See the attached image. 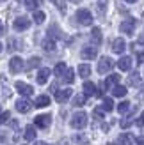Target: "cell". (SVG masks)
I'll return each mask as SVG.
<instances>
[{
	"label": "cell",
	"instance_id": "1",
	"mask_svg": "<svg viewBox=\"0 0 144 145\" xmlns=\"http://www.w3.org/2000/svg\"><path fill=\"white\" fill-rule=\"evenodd\" d=\"M85 126H87V115L84 112H78L71 117V127L73 129H84Z\"/></svg>",
	"mask_w": 144,
	"mask_h": 145
},
{
	"label": "cell",
	"instance_id": "2",
	"mask_svg": "<svg viewBox=\"0 0 144 145\" xmlns=\"http://www.w3.org/2000/svg\"><path fill=\"white\" fill-rule=\"evenodd\" d=\"M77 20L80 25H92V14L87 11V9H78L77 11Z\"/></svg>",
	"mask_w": 144,
	"mask_h": 145
},
{
	"label": "cell",
	"instance_id": "3",
	"mask_svg": "<svg viewBox=\"0 0 144 145\" xmlns=\"http://www.w3.org/2000/svg\"><path fill=\"white\" fill-rule=\"evenodd\" d=\"M112 67H114V60L110 59V57H102V59H100V62H98V72L100 74L109 72Z\"/></svg>",
	"mask_w": 144,
	"mask_h": 145
},
{
	"label": "cell",
	"instance_id": "4",
	"mask_svg": "<svg viewBox=\"0 0 144 145\" xmlns=\"http://www.w3.org/2000/svg\"><path fill=\"white\" fill-rule=\"evenodd\" d=\"M36 122V127H39V129H46L50 124H52V117H50L48 113H43V115H38V117L34 119Z\"/></svg>",
	"mask_w": 144,
	"mask_h": 145
},
{
	"label": "cell",
	"instance_id": "5",
	"mask_svg": "<svg viewBox=\"0 0 144 145\" xmlns=\"http://www.w3.org/2000/svg\"><path fill=\"white\" fill-rule=\"evenodd\" d=\"M135 25H137V21L135 20H125L123 23H121V27H119V30L123 32V34H128V35H132L133 34V30H135Z\"/></svg>",
	"mask_w": 144,
	"mask_h": 145
},
{
	"label": "cell",
	"instance_id": "6",
	"mask_svg": "<svg viewBox=\"0 0 144 145\" xmlns=\"http://www.w3.org/2000/svg\"><path fill=\"white\" fill-rule=\"evenodd\" d=\"M23 60L20 59V57H13V59L9 60V71L13 72V74H16V72H20L21 69H23Z\"/></svg>",
	"mask_w": 144,
	"mask_h": 145
},
{
	"label": "cell",
	"instance_id": "7",
	"mask_svg": "<svg viewBox=\"0 0 144 145\" xmlns=\"http://www.w3.org/2000/svg\"><path fill=\"white\" fill-rule=\"evenodd\" d=\"M14 30H18V32H21V30H27L28 27H30V20L28 18H25V16H20V18H16L14 20Z\"/></svg>",
	"mask_w": 144,
	"mask_h": 145
},
{
	"label": "cell",
	"instance_id": "8",
	"mask_svg": "<svg viewBox=\"0 0 144 145\" xmlns=\"http://www.w3.org/2000/svg\"><path fill=\"white\" fill-rule=\"evenodd\" d=\"M96 55H98V50L94 46H85L80 52V57L84 60H92V59H96Z\"/></svg>",
	"mask_w": 144,
	"mask_h": 145
},
{
	"label": "cell",
	"instance_id": "9",
	"mask_svg": "<svg viewBox=\"0 0 144 145\" xmlns=\"http://www.w3.org/2000/svg\"><path fill=\"white\" fill-rule=\"evenodd\" d=\"M14 87H16V90H18L23 97L32 96V92H34L32 87H30V85H27V83H23V82H16V83H14Z\"/></svg>",
	"mask_w": 144,
	"mask_h": 145
},
{
	"label": "cell",
	"instance_id": "10",
	"mask_svg": "<svg viewBox=\"0 0 144 145\" xmlns=\"http://www.w3.org/2000/svg\"><path fill=\"white\" fill-rule=\"evenodd\" d=\"M71 94H73V90H71V89H61V90L55 92V101L62 105V103H66V101L71 97Z\"/></svg>",
	"mask_w": 144,
	"mask_h": 145
},
{
	"label": "cell",
	"instance_id": "11",
	"mask_svg": "<svg viewBox=\"0 0 144 145\" xmlns=\"http://www.w3.org/2000/svg\"><path fill=\"white\" fill-rule=\"evenodd\" d=\"M30 108H32V103L28 99L23 97V99H18L16 101V110L20 113H28V112H30Z\"/></svg>",
	"mask_w": 144,
	"mask_h": 145
},
{
	"label": "cell",
	"instance_id": "12",
	"mask_svg": "<svg viewBox=\"0 0 144 145\" xmlns=\"http://www.w3.org/2000/svg\"><path fill=\"white\" fill-rule=\"evenodd\" d=\"M126 50V42H125V39L123 37H118V39H114V42H112V52L114 53H118V55H121Z\"/></svg>",
	"mask_w": 144,
	"mask_h": 145
},
{
	"label": "cell",
	"instance_id": "13",
	"mask_svg": "<svg viewBox=\"0 0 144 145\" xmlns=\"http://www.w3.org/2000/svg\"><path fill=\"white\" fill-rule=\"evenodd\" d=\"M98 90H96V85L92 83V82H85L84 83V96L85 97H89V96H96Z\"/></svg>",
	"mask_w": 144,
	"mask_h": 145
},
{
	"label": "cell",
	"instance_id": "14",
	"mask_svg": "<svg viewBox=\"0 0 144 145\" xmlns=\"http://www.w3.org/2000/svg\"><path fill=\"white\" fill-rule=\"evenodd\" d=\"M118 67L121 71H130L132 69V59L130 57H121V59L118 60Z\"/></svg>",
	"mask_w": 144,
	"mask_h": 145
},
{
	"label": "cell",
	"instance_id": "15",
	"mask_svg": "<svg viewBox=\"0 0 144 145\" xmlns=\"http://www.w3.org/2000/svg\"><path fill=\"white\" fill-rule=\"evenodd\" d=\"M48 78H50V69H48V67L39 69V72H38V83H39V85H45V83L48 82Z\"/></svg>",
	"mask_w": 144,
	"mask_h": 145
},
{
	"label": "cell",
	"instance_id": "16",
	"mask_svg": "<svg viewBox=\"0 0 144 145\" xmlns=\"http://www.w3.org/2000/svg\"><path fill=\"white\" fill-rule=\"evenodd\" d=\"M119 80H121V78H119V74H110L109 78L105 80L103 87H105V89H110L112 85H118V83H119Z\"/></svg>",
	"mask_w": 144,
	"mask_h": 145
},
{
	"label": "cell",
	"instance_id": "17",
	"mask_svg": "<svg viewBox=\"0 0 144 145\" xmlns=\"http://www.w3.org/2000/svg\"><path fill=\"white\" fill-rule=\"evenodd\" d=\"M91 39L94 41V44H96V46H98V44H102V30H100L98 27L92 28V32H91Z\"/></svg>",
	"mask_w": 144,
	"mask_h": 145
},
{
	"label": "cell",
	"instance_id": "18",
	"mask_svg": "<svg viewBox=\"0 0 144 145\" xmlns=\"http://www.w3.org/2000/svg\"><path fill=\"white\" fill-rule=\"evenodd\" d=\"M112 96H116V97H125L126 96V87L125 85H116L112 89Z\"/></svg>",
	"mask_w": 144,
	"mask_h": 145
},
{
	"label": "cell",
	"instance_id": "19",
	"mask_svg": "<svg viewBox=\"0 0 144 145\" xmlns=\"http://www.w3.org/2000/svg\"><path fill=\"white\" fill-rule=\"evenodd\" d=\"M34 105H36V108H43V106H48V105H50V97H48V96H39V97H36Z\"/></svg>",
	"mask_w": 144,
	"mask_h": 145
},
{
	"label": "cell",
	"instance_id": "20",
	"mask_svg": "<svg viewBox=\"0 0 144 145\" xmlns=\"http://www.w3.org/2000/svg\"><path fill=\"white\" fill-rule=\"evenodd\" d=\"M34 138H36V126L30 124V126L25 127V140L27 142H32Z\"/></svg>",
	"mask_w": 144,
	"mask_h": 145
},
{
	"label": "cell",
	"instance_id": "21",
	"mask_svg": "<svg viewBox=\"0 0 144 145\" xmlns=\"http://www.w3.org/2000/svg\"><path fill=\"white\" fill-rule=\"evenodd\" d=\"M43 50L45 52H55V41L52 37H46L43 41Z\"/></svg>",
	"mask_w": 144,
	"mask_h": 145
},
{
	"label": "cell",
	"instance_id": "22",
	"mask_svg": "<svg viewBox=\"0 0 144 145\" xmlns=\"http://www.w3.org/2000/svg\"><path fill=\"white\" fill-rule=\"evenodd\" d=\"M41 4H43V0H25V7L30 11H36L38 7H41Z\"/></svg>",
	"mask_w": 144,
	"mask_h": 145
},
{
	"label": "cell",
	"instance_id": "23",
	"mask_svg": "<svg viewBox=\"0 0 144 145\" xmlns=\"http://www.w3.org/2000/svg\"><path fill=\"white\" fill-rule=\"evenodd\" d=\"M89 74H91V67L87 66V64H80V66H78V76L87 78Z\"/></svg>",
	"mask_w": 144,
	"mask_h": 145
},
{
	"label": "cell",
	"instance_id": "24",
	"mask_svg": "<svg viewBox=\"0 0 144 145\" xmlns=\"http://www.w3.org/2000/svg\"><path fill=\"white\" fill-rule=\"evenodd\" d=\"M66 71H68L66 64H64V62H59V64L55 66V69H54V74H55V76H64V72H66Z\"/></svg>",
	"mask_w": 144,
	"mask_h": 145
},
{
	"label": "cell",
	"instance_id": "25",
	"mask_svg": "<svg viewBox=\"0 0 144 145\" xmlns=\"http://www.w3.org/2000/svg\"><path fill=\"white\" fill-rule=\"evenodd\" d=\"M132 142H133V138H132V135H128V133L121 135V136H119V140H118L119 145H132Z\"/></svg>",
	"mask_w": 144,
	"mask_h": 145
},
{
	"label": "cell",
	"instance_id": "26",
	"mask_svg": "<svg viewBox=\"0 0 144 145\" xmlns=\"http://www.w3.org/2000/svg\"><path fill=\"white\" fill-rule=\"evenodd\" d=\"M128 83L133 85V87H139V85H141V76H139V72H132L130 78H128Z\"/></svg>",
	"mask_w": 144,
	"mask_h": 145
},
{
	"label": "cell",
	"instance_id": "27",
	"mask_svg": "<svg viewBox=\"0 0 144 145\" xmlns=\"http://www.w3.org/2000/svg\"><path fill=\"white\" fill-rule=\"evenodd\" d=\"M48 35H50V37H62V34H61V30H59V27H57V25H52V27H50L48 28Z\"/></svg>",
	"mask_w": 144,
	"mask_h": 145
},
{
	"label": "cell",
	"instance_id": "28",
	"mask_svg": "<svg viewBox=\"0 0 144 145\" xmlns=\"http://www.w3.org/2000/svg\"><path fill=\"white\" fill-rule=\"evenodd\" d=\"M102 108H103L105 112H112V110H114V101H112L110 97H105V99H103Z\"/></svg>",
	"mask_w": 144,
	"mask_h": 145
},
{
	"label": "cell",
	"instance_id": "29",
	"mask_svg": "<svg viewBox=\"0 0 144 145\" xmlns=\"http://www.w3.org/2000/svg\"><path fill=\"white\" fill-rule=\"evenodd\" d=\"M64 82H66V83H73L75 82V71L73 69L68 67V71L64 72Z\"/></svg>",
	"mask_w": 144,
	"mask_h": 145
},
{
	"label": "cell",
	"instance_id": "30",
	"mask_svg": "<svg viewBox=\"0 0 144 145\" xmlns=\"http://www.w3.org/2000/svg\"><path fill=\"white\" fill-rule=\"evenodd\" d=\"M45 12H43V11H34V21H36V23H38V25H41L43 23V21H45Z\"/></svg>",
	"mask_w": 144,
	"mask_h": 145
},
{
	"label": "cell",
	"instance_id": "31",
	"mask_svg": "<svg viewBox=\"0 0 144 145\" xmlns=\"http://www.w3.org/2000/svg\"><path fill=\"white\" fill-rule=\"evenodd\" d=\"M128 110H130V103H128V101H121L118 105V112L119 113H126Z\"/></svg>",
	"mask_w": 144,
	"mask_h": 145
},
{
	"label": "cell",
	"instance_id": "32",
	"mask_svg": "<svg viewBox=\"0 0 144 145\" xmlns=\"http://www.w3.org/2000/svg\"><path fill=\"white\" fill-rule=\"evenodd\" d=\"M84 103H85V96H75V97H73V106H75V108L84 106Z\"/></svg>",
	"mask_w": 144,
	"mask_h": 145
},
{
	"label": "cell",
	"instance_id": "33",
	"mask_svg": "<svg viewBox=\"0 0 144 145\" xmlns=\"http://www.w3.org/2000/svg\"><path fill=\"white\" fill-rule=\"evenodd\" d=\"M107 4H109V0H98V12L102 14H105V9H107Z\"/></svg>",
	"mask_w": 144,
	"mask_h": 145
},
{
	"label": "cell",
	"instance_id": "34",
	"mask_svg": "<svg viewBox=\"0 0 144 145\" xmlns=\"http://www.w3.org/2000/svg\"><path fill=\"white\" fill-rule=\"evenodd\" d=\"M39 64H41V59H39V57H32V59L28 60L27 69H32V67H36V66H39Z\"/></svg>",
	"mask_w": 144,
	"mask_h": 145
},
{
	"label": "cell",
	"instance_id": "35",
	"mask_svg": "<svg viewBox=\"0 0 144 145\" xmlns=\"http://www.w3.org/2000/svg\"><path fill=\"white\" fill-rule=\"evenodd\" d=\"M52 2L57 5V9H59V11L66 12V4H64V0H52Z\"/></svg>",
	"mask_w": 144,
	"mask_h": 145
},
{
	"label": "cell",
	"instance_id": "36",
	"mask_svg": "<svg viewBox=\"0 0 144 145\" xmlns=\"http://www.w3.org/2000/svg\"><path fill=\"white\" fill-rule=\"evenodd\" d=\"M9 119H11V113H9V112H2V113H0V126L5 124Z\"/></svg>",
	"mask_w": 144,
	"mask_h": 145
},
{
	"label": "cell",
	"instance_id": "37",
	"mask_svg": "<svg viewBox=\"0 0 144 145\" xmlns=\"http://www.w3.org/2000/svg\"><path fill=\"white\" fill-rule=\"evenodd\" d=\"M103 108H94V117L96 119H103Z\"/></svg>",
	"mask_w": 144,
	"mask_h": 145
},
{
	"label": "cell",
	"instance_id": "38",
	"mask_svg": "<svg viewBox=\"0 0 144 145\" xmlns=\"http://www.w3.org/2000/svg\"><path fill=\"white\" fill-rule=\"evenodd\" d=\"M130 124H132V117H128V119H125V120H121V127H123V129L130 127Z\"/></svg>",
	"mask_w": 144,
	"mask_h": 145
},
{
	"label": "cell",
	"instance_id": "39",
	"mask_svg": "<svg viewBox=\"0 0 144 145\" xmlns=\"http://www.w3.org/2000/svg\"><path fill=\"white\" fill-rule=\"evenodd\" d=\"M135 124H137L139 127H142V126H144V112H142V113L139 115V119H137V120H135Z\"/></svg>",
	"mask_w": 144,
	"mask_h": 145
},
{
	"label": "cell",
	"instance_id": "40",
	"mask_svg": "<svg viewBox=\"0 0 144 145\" xmlns=\"http://www.w3.org/2000/svg\"><path fill=\"white\" fill-rule=\"evenodd\" d=\"M137 145H144V136H141V138H137Z\"/></svg>",
	"mask_w": 144,
	"mask_h": 145
},
{
	"label": "cell",
	"instance_id": "41",
	"mask_svg": "<svg viewBox=\"0 0 144 145\" xmlns=\"http://www.w3.org/2000/svg\"><path fill=\"white\" fill-rule=\"evenodd\" d=\"M5 140H7V138H5V135L0 131V142H5Z\"/></svg>",
	"mask_w": 144,
	"mask_h": 145
},
{
	"label": "cell",
	"instance_id": "42",
	"mask_svg": "<svg viewBox=\"0 0 144 145\" xmlns=\"http://www.w3.org/2000/svg\"><path fill=\"white\" fill-rule=\"evenodd\" d=\"M0 35H4V23L0 21Z\"/></svg>",
	"mask_w": 144,
	"mask_h": 145
},
{
	"label": "cell",
	"instance_id": "43",
	"mask_svg": "<svg viewBox=\"0 0 144 145\" xmlns=\"http://www.w3.org/2000/svg\"><path fill=\"white\" fill-rule=\"evenodd\" d=\"M139 62H144V52H142V53L139 55Z\"/></svg>",
	"mask_w": 144,
	"mask_h": 145
},
{
	"label": "cell",
	"instance_id": "44",
	"mask_svg": "<svg viewBox=\"0 0 144 145\" xmlns=\"http://www.w3.org/2000/svg\"><path fill=\"white\" fill-rule=\"evenodd\" d=\"M34 145H46V143H45V142H36Z\"/></svg>",
	"mask_w": 144,
	"mask_h": 145
},
{
	"label": "cell",
	"instance_id": "45",
	"mask_svg": "<svg viewBox=\"0 0 144 145\" xmlns=\"http://www.w3.org/2000/svg\"><path fill=\"white\" fill-rule=\"evenodd\" d=\"M125 2H128V4H133V2H137V0H125Z\"/></svg>",
	"mask_w": 144,
	"mask_h": 145
},
{
	"label": "cell",
	"instance_id": "46",
	"mask_svg": "<svg viewBox=\"0 0 144 145\" xmlns=\"http://www.w3.org/2000/svg\"><path fill=\"white\" fill-rule=\"evenodd\" d=\"M59 145H69V143H68V142H61Z\"/></svg>",
	"mask_w": 144,
	"mask_h": 145
},
{
	"label": "cell",
	"instance_id": "47",
	"mask_svg": "<svg viewBox=\"0 0 144 145\" xmlns=\"http://www.w3.org/2000/svg\"><path fill=\"white\" fill-rule=\"evenodd\" d=\"M2 50H4V46H2V42H0V53H2Z\"/></svg>",
	"mask_w": 144,
	"mask_h": 145
},
{
	"label": "cell",
	"instance_id": "48",
	"mask_svg": "<svg viewBox=\"0 0 144 145\" xmlns=\"http://www.w3.org/2000/svg\"><path fill=\"white\" fill-rule=\"evenodd\" d=\"M73 2H80V0H73Z\"/></svg>",
	"mask_w": 144,
	"mask_h": 145
}]
</instances>
